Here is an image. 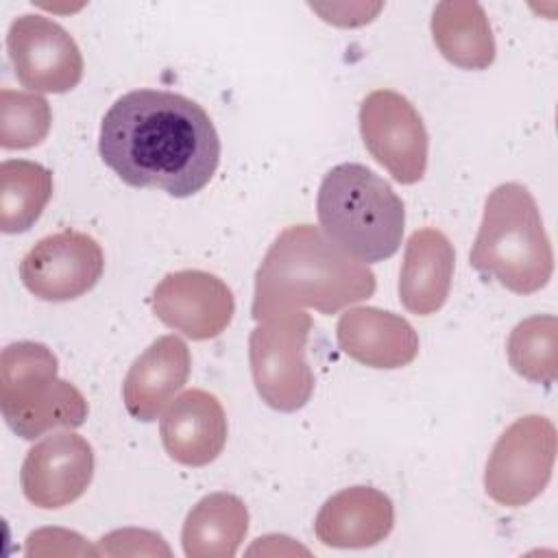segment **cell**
<instances>
[{
  "label": "cell",
  "mask_w": 558,
  "mask_h": 558,
  "mask_svg": "<svg viewBox=\"0 0 558 558\" xmlns=\"http://www.w3.org/2000/svg\"><path fill=\"white\" fill-rule=\"evenodd\" d=\"M98 153L126 185L185 198L216 174L220 137L198 102L174 92L135 89L105 113Z\"/></svg>",
  "instance_id": "1"
},
{
  "label": "cell",
  "mask_w": 558,
  "mask_h": 558,
  "mask_svg": "<svg viewBox=\"0 0 558 558\" xmlns=\"http://www.w3.org/2000/svg\"><path fill=\"white\" fill-rule=\"evenodd\" d=\"M375 275L360 259L336 246L314 225L286 227L266 251L255 272L253 318L314 307L336 314L371 299Z\"/></svg>",
  "instance_id": "2"
},
{
  "label": "cell",
  "mask_w": 558,
  "mask_h": 558,
  "mask_svg": "<svg viewBox=\"0 0 558 558\" xmlns=\"http://www.w3.org/2000/svg\"><path fill=\"white\" fill-rule=\"evenodd\" d=\"M320 231L344 253L373 264L397 253L405 209L388 181L362 163L333 166L316 196Z\"/></svg>",
  "instance_id": "3"
},
{
  "label": "cell",
  "mask_w": 558,
  "mask_h": 558,
  "mask_svg": "<svg viewBox=\"0 0 558 558\" xmlns=\"http://www.w3.org/2000/svg\"><path fill=\"white\" fill-rule=\"evenodd\" d=\"M469 259L480 275L497 279L514 294H532L547 286L554 251L527 187L501 183L488 194Z\"/></svg>",
  "instance_id": "4"
},
{
  "label": "cell",
  "mask_w": 558,
  "mask_h": 558,
  "mask_svg": "<svg viewBox=\"0 0 558 558\" xmlns=\"http://www.w3.org/2000/svg\"><path fill=\"white\" fill-rule=\"evenodd\" d=\"M59 362L41 342H13L0 355V410L4 423L24 440L52 429H74L87 418L83 392L57 377Z\"/></svg>",
  "instance_id": "5"
},
{
  "label": "cell",
  "mask_w": 558,
  "mask_h": 558,
  "mask_svg": "<svg viewBox=\"0 0 558 558\" xmlns=\"http://www.w3.org/2000/svg\"><path fill=\"white\" fill-rule=\"evenodd\" d=\"M312 316L303 310L275 314L257 323L248 338V362L257 395L279 412L301 410L314 392V373L305 360Z\"/></svg>",
  "instance_id": "6"
},
{
  "label": "cell",
  "mask_w": 558,
  "mask_h": 558,
  "mask_svg": "<svg viewBox=\"0 0 558 558\" xmlns=\"http://www.w3.org/2000/svg\"><path fill=\"white\" fill-rule=\"evenodd\" d=\"M556 460V427L547 416L517 418L497 438L484 471L486 495L508 508L536 499L551 480Z\"/></svg>",
  "instance_id": "7"
},
{
  "label": "cell",
  "mask_w": 558,
  "mask_h": 558,
  "mask_svg": "<svg viewBox=\"0 0 558 558\" xmlns=\"http://www.w3.org/2000/svg\"><path fill=\"white\" fill-rule=\"evenodd\" d=\"M360 133L371 157L395 181L412 185L427 168L429 137L414 105L392 89H375L360 105Z\"/></svg>",
  "instance_id": "8"
},
{
  "label": "cell",
  "mask_w": 558,
  "mask_h": 558,
  "mask_svg": "<svg viewBox=\"0 0 558 558\" xmlns=\"http://www.w3.org/2000/svg\"><path fill=\"white\" fill-rule=\"evenodd\" d=\"M7 50L22 87L33 94H65L83 78V54L72 35L44 15L11 22Z\"/></svg>",
  "instance_id": "9"
},
{
  "label": "cell",
  "mask_w": 558,
  "mask_h": 558,
  "mask_svg": "<svg viewBox=\"0 0 558 558\" xmlns=\"http://www.w3.org/2000/svg\"><path fill=\"white\" fill-rule=\"evenodd\" d=\"M100 244L74 229L41 238L20 262L24 288L41 301H72L89 292L102 277Z\"/></svg>",
  "instance_id": "10"
},
{
  "label": "cell",
  "mask_w": 558,
  "mask_h": 558,
  "mask_svg": "<svg viewBox=\"0 0 558 558\" xmlns=\"http://www.w3.org/2000/svg\"><path fill=\"white\" fill-rule=\"evenodd\" d=\"M153 312L170 329L192 340L220 336L233 318L231 288L205 270H177L153 290Z\"/></svg>",
  "instance_id": "11"
},
{
  "label": "cell",
  "mask_w": 558,
  "mask_h": 558,
  "mask_svg": "<svg viewBox=\"0 0 558 558\" xmlns=\"http://www.w3.org/2000/svg\"><path fill=\"white\" fill-rule=\"evenodd\" d=\"M94 477V449L74 434L59 432L28 449L20 484L24 497L44 510H57L76 501Z\"/></svg>",
  "instance_id": "12"
},
{
  "label": "cell",
  "mask_w": 558,
  "mask_h": 558,
  "mask_svg": "<svg viewBox=\"0 0 558 558\" xmlns=\"http://www.w3.org/2000/svg\"><path fill=\"white\" fill-rule=\"evenodd\" d=\"M166 453L185 466L214 462L227 442V416L216 395L190 388L181 392L159 421Z\"/></svg>",
  "instance_id": "13"
},
{
  "label": "cell",
  "mask_w": 558,
  "mask_h": 558,
  "mask_svg": "<svg viewBox=\"0 0 558 558\" xmlns=\"http://www.w3.org/2000/svg\"><path fill=\"white\" fill-rule=\"evenodd\" d=\"M395 525V506L373 486H349L331 495L314 521L316 538L327 547L362 549L381 543Z\"/></svg>",
  "instance_id": "14"
},
{
  "label": "cell",
  "mask_w": 558,
  "mask_h": 558,
  "mask_svg": "<svg viewBox=\"0 0 558 558\" xmlns=\"http://www.w3.org/2000/svg\"><path fill=\"white\" fill-rule=\"evenodd\" d=\"M190 364V349L179 336L168 333L157 338L131 364L124 377L122 401L126 412L144 423L155 421L185 386Z\"/></svg>",
  "instance_id": "15"
},
{
  "label": "cell",
  "mask_w": 558,
  "mask_h": 558,
  "mask_svg": "<svg viewBox=\"0 0 558 558\" xmlns=\"http://www.w3.org/2000/svg\"><path fill=\"white\" fill-rule=\"evenodd\" d=\"M338 347L371 368H401L418 355V336L399 314L379 307H351L336 325Z\"/></svg>",
  "instance_id": "16"
},
{
  "label": "cell",
  "mask_w": 558,
  "mask_h": 558,
  "mask_svg": "<svg viewBox=\"0 0 558 558\" xmlns=\"http://www.w3.org/2000/svg\"><path fill=\"white\" fill-rule=\"evenodd\" d=\"M456 253L449 238L423 227L408 238L399 275V301L416 316L438 312L451 290Z\"/></svg>",
  "instance_id": "17"
},
{
  "label": "cell",
  "mask_w": 558,
  "mask_h": 558,
  "mask_svg": "<svg viewBox=\"0 0 558 558\" xmlns=\"http://www.w3.org/2000/svg\"><path fill=\"white\" fill-rule=\"evenodd\" d=\"M248 532V510L231 493H211L187 512L181 530L187 558H233Z\"/></svg>",
  "instance_id": "18"
},
{
  "label": "cell",
  "mask_w": 558,
  "mask_h": 558,
  "mask_svg": "<svg viewBox=\"0 0 558 558\" xmlns=\"http://www.w3.org/2000/svg\"><path fill=\"white\" fill-rule=\"evenodd\" d=\"M438 52L464 70H484L495 61V37L480 2L445 0L432 13Z\"/></svg>",
  "instance_id": "19"
},
{
  "label": "cell",
  "mask_w": 558,
  "mask_h": 558,
  "mask_svg": "<svg viewBox=\"0 0 558 558\" xmlns=\"http://www.w3.org/2000/svg\"><path fill=\"white\" fill-rule=\"evenodd\" d=\"M52 196V172L37 161L0 163V231L24 233L44 214Z\"/></svg>",
  "instance_id": "20"
},
{
  "label": "cell",
  "mask_w": 558,
  "mask_h": 558,
  "mask_svg": "<svg viewBox=\"0 0 558 558\" xmlns=\"http://www.w3.org/2000/svg\"><path fill=\"white\" fill-rule=\"evenodd\" d=\"M508 362L517 375L534 384H554L558 375V320L536 314L521 320L506 344Z\"/></svg>",
  "instance_id": "21"
},
{
  "label": "cell",
  "mask_w": 558,
  "mask_h": 558,
  "mask_svg": "<svg viewBox=\"0 0 558 558\" xmlns=\"http://www.w3.org/2000/svg\"><path fill=\"white\" fill-rule=\"evenodd\" d=\"M52 111L44 96L33 92H0V146L24 150L41 144L50 131Z\"/></svg>",
  "instance_id": "22"
}]
</instances>
